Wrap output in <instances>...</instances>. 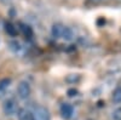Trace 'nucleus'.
<instances>
[{"label":"nucleus","mask_w":121,"mask_h":120,"mask_svg":"<svg viewBox=\"0 0 121 120\" xmlns=\"http://www.w3.org/2000/svg\"><path fill=\"white\" fill-rule=\"evenodd\" d=\"M32 120H50L48 109L43 106L35 107V109L32 112Z\"/></svg>","instance_id":"f257e3e1"},{"label":"nucleus","mask_w":121,"mask_h":120,"mask_svg":"<svg viewBox=\"0 0 121 120\" xmlns=\"http://www.w3.org/2000/svg\"><path fill=\"white\" fill-rule=\"evenodd\" d=\"M3 111L5 113V115L7 116H12L17 113L18 107H17V102L13 98H7L3 104Z\"/></svg>","instance_id":"f03ea898"},{"label":"nucleus","mask_w":121,"mask_h":120,"mask_svg":"<svg viewBox=\"0 0 121 120\" xmlns=\"http://www.w3.org/2000/svg\"><path fill=\"white\" fill-rule=\"evenodd\" d=\"M17 93H18V97L21 99H27L30 93H32V87H30V84L26 80L21 81L17 86Z\"/></svg>","instance_id":"7ed1b4c3"},{"label":"nucleus","mask_w":121,"mask_h":120,"mask_svg":"<svg viewBox=\"0 0 121 120\" xmlns=\"http://www.w3.org/2000/svg\"><path fill=\"white\" fill-rule=\"evenodd\" d=\"M60 114H62V116L64 118V119H70L73 116V114H74V108H73V106L70 104V103H63L62 106H60Z\"/></svg>","instance_id":"20e7f679"},{"label":"nucleus","mask_w":121,"mask_h":120,"mask_svg":"<svg viewBox=\"0 0 121 120\" xmlns=\"http://www.w3.org/2000/svg\"><path fill=\"white\" fill-rule=\"evenodd\" d=\"M63 31H64V26L62 23H59V22L53 23L52 27H51V35L55 39H59V38H62Z\"/></svg>","instance_id":"39448f33"},{"label":"nucleus","mask_w":121,"mask_h":120,"mask_svg":"<svg viewBox=\"0 0 121 120\" xmlns=\"http://www.w3.org/2000/svg\"><path fill=\"white\" fill-rule=\"evenodd\" d=\"M9 47L16 55H21L22 51H23V46H22V44L19 43L18 40H11V41L9 43Z\"/></svg>","instance_id":"423d86ee"},{"label":"nucleus","mask_w":121,"mask_h":120,"mask_svg":"<svg viewBox=\"0 0 121 120\" xmlns=\"http://www.w3.org/2000/svg\"><path fill=\"white\" fill-rule=\"evenodd\" d=\"M16 115H17V120H32V112L26 108H19Z\"/></svg>","instance_id":"0eeeda50"},{"label":"nucleus","mask_w":121,"mask_h":120,"mask_svg":"<svg viewBox=\"0 0 121 120\" xmlns=\"http://www.w3.org/2000/svg\"><path fill=\"white\" fill-rule=\"evenodd\" d=\"M75 34H74V31L73 28L70 27H64V31H63V34H62V38L65 40V41H72L74 39Z\"/></svg>","instance_id":"6e6552de"},{"label":"nucleus","mask_w":121,"mask_h":120,"mask_svg":"<svg viewBox=\"0 0 121 120\" xmlns=\"http://www.w3.org/2000/svg\"><path fill=\"white\" fill-rule=\"evenodd\" d=\"M19 29H21V32L27 36V38H32L33 36V29L30 26L26 24V23H19Z\"/></svg>","instance_id":"1a4fd4ad"},{"label":"nucleus","mask_w":121,"mask_h":120,"mask_svg":"<svg viewBox=\"0 0 121 120\" xmlns=\"http://www.w3.org/2000/svg\"><path fill=\"white\" fill-rule=\"evenodd\" d=\"M112 98H113L114 103H117V104L121 103V86H117L114 91H113Z\"/></svg>","instance_id":"9d476101"},{"label":"nucleus","mask_w":121,"mask_h":120,"mask_svg":"<svg viewBox=\"0 0 121 120\" xmlns=\"http://www.w3.org/2000/svg\"><path fill=\"white\" fill-rule=\"evenodd\" d=\"M5 31H6V33L10 35V36H16L17 35V29H16V27L12 24V23H6L5 24Z\"/></svg>","instance_id":"9b49d317"},{"label":"nucleus","mask_w":121,"mask_h":120,"mask_svg":"<svg viewBox=\"0 0 121 120\" xmlns=\"http://www.w3.org/2000/svg\"><path fill=\"white\" fill-rule=\"evenodd\" d=\"M11 86V79H9V78H4L0 80V87H1L4 91H6V90Z\"/></svg>","instance_id":"f8f14e48"},{"label":"nucleus","mask_w":121,"mask_h":120,"mask_svg":"<svg viewBox=\"0 0 121 120\" xmlns=\"http://www.w3.org/2000/svg\"><path fill=\"white\" fill-rule=\"evenodd\" d=\"M112 119L113 120H121V107L115 108L112 112Z\"/></svg>","instance_id":"ddd939ff"},{"label":"nucleus","mask_w":121,"mask_h":120,"mask_svg":"<svg viewBox=\"0 0 121 120\" xmlns=\"http://www.w3.org/2000/svg\"><path fill=\"white\" fill-rule=\"evenodd\" d=\"M79 79H80V76H79L78 74H70V75L67 76L65 81H68V83H70V84H75L76 81H79Z\"/></svg>","instance_id":"4468645a"},{"label":"nucleus","mask_w":121,"mask_h":120,"mask_svg":"<svg viewBox=\"0 0 121 120\" xmlns=\"http://www.w3.org/2000/svg\"><path fill=\"white\" fill-rule=\"evenodd\" d=\"M76 93H78V91L75 89H69L68 90V96L69 97H74V96H76Z\"/></svg>","instance_id":"2eb2a0df"},{"label":"nucleus","mask_w":121,"mask_h":120,"mask_svg":"<svg viewBox=\"0 0 121 120\" xmlns=\"http://www.w3.org/2000/svg\"><path fill=\"white\" fill-rule=\"evenodd\" d=\"M5 92H6V91H4V90L0 87V98H3V97L5 96Z\"/></svg>","instance_id":"dca6fc26"},{"label":"nucleus","mask_w":121,"mask_h":120,"mask_svg":"<svg viewBox=\"0 0 121 120\" xmlns=\"http://www.w3.org/2000/svg\"><path fill=\"white\" fill-rule=\"evenodd\" d=\"M91 1H92V3H100L102 0H91Z\"/></svg>","instance_id":"f3484780"}]
</instances>
